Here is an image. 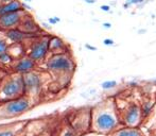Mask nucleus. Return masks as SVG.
I'll return each instance as SVG.
<instances>
[{
  "mask_svg": "<svg viewBox=\"0 0 156 136\" xmlns=\"http://www.w3.org/2000/svg\"><path fill=\"white\" fill-rule=\"evenodd\" d=\"M24 76L17 74H8L0 81V103L17 99L25 96Z\"/></svg>",
  "mask_w": 156,
  "mask_h": 136,
  "instance_id": "7ed1b4c3",
  "label": "nucleus"
},
{
  "mask_svg": "<svg viewBox=\"0 0 156 136\" xmlns=\"http://www.w3.org/2000/svg\"><path fill=\"white\" fill-rule=\"evenodd\" d=\"M13 62H14V61H13V59L11 58V56H10L8 52L0 56V66H1V67H2V66H4V67H10V66L12 65Z\"/></svg>",
  "mask_w": 156,
  "mask_h": 136,
  "instance_id": "6ab92c4d",
  "label": "nucleus"
},
{
  "mask_svg": "<svg viewBox=\"0 0 156 136\" xmlns=\"http://www.w3.org/2000/svg\"><path fill=\"white\" fill-rule=\"evenodd\" d=\"M10 67L12 69L13 74H17L24 76V74H29L31 71L36 70L37 64L34 62L33 60H31L28 56H25L24 58H21V59L14 61Z\"/></svg>",
  "mask_w": 156,
  "mask_h": 136,
  "instance_id": "9d476101",
  "label": "nucleus"
},
{
  "mask_svg": "<svg viewBox=\"0 0 156 136\" xmlns=\"http://www.w3.org/2000/svg\"><path fill=\"white\" fill-rule=\"evenodd\" d=\"M8 53L11 56L13 61L21 59L25 56H27V50H26L25 44H9Z\"/></svg>",
  "mask_w": 156,
  "mask_h": 136,
  "instance_id": "2eb2a0df",
  "label": "nucleus"
},
{
  "mask_svg": "<svg viewBox=\"0 0 156 136\" xmlns=\"http://www.w3.org/2000/svg\"><path fill=\"white\" fill-rule=\"evenodd\" d=\"M9 48V42L6 40L4 36H0V56L8 52Z\"/></svg>",
  "mask_w": 156,
  "mask_h": 136,
  "instance_id": "412c9836",
  "label": "nucleus"
},
{
  "mask_svg": "<svg viewBox=\"0 0 156 136\" xmlns=\"http://www.w3.org/2000/svg\"><path fill=\"white\" fill-rule=\"evenodd\" d=\"M31 35L26 34L22 32L19 28L10 29L8 31H4V37L9 44H24L25 40H27Z\"/></svg>",
  "mask_w": 156,
  "mask_h": 136,
  "instance_id": "4468645a",
  "label": "nucleus"
},
{
  "mask_svg": "<svg viewBox=\"0 0 156 136\" xmlns=\"http://www.w3.org/2000/svg\"><path fill=\"white\" fill-rule=\"evenodd\" d=\"M24 1H25V2H31L32 0H24Z\"/></svg>",
  "mask_w": 156,
  "mask_h": 136,
  "instance_id": "f704fd0d",
  "label": "nucleus"
},
{
  "mask_svg": "<svg viewBox=\"0 0 156 136\" xmlns=\"http://www.w3.org/2000/svg\"><path fill=\"white\" fill-rule=\"evenodd\" d=\"M79 136H105V135H101V134H98L96 133V132H92V131H89L87 133H84V134H81Z\"/></svg>",
  "mask_w": 156,
  "mask_h": 136,
  "instance_id": "b1692460",
  "label": "nucleus"
},
{
  "mask_svg": "<svg viewBox=\"0 0 156 136\" xmlns=\"http://www.w3.org/2000/svg\"><path fill=\"white\" fill-rule=\"evenodd\" d=\"M146 32H147V30H144H144H138V33H139V34L146 33Z\"/></svg>",
  "mask_w": 156,
  "mask_h": 136,
  "instance_id": "72a5a7b5",
  "label": "nucleus"
},
{
  "mask_svg": "<svg viewBox=\"0 0 156 136\" xmlns=\"http://www.w3.org/2000/svg\"><path fill=\"white\" fill-rule=\"evenodd\" d=\"M118 115H119L120 122L123 127L139 128L144 119L141 106L136 102H131L122 111H118Z\"/></svg>",
  "mask_w": 156,
  "mask_h": 136,
  "instance_id": "0eeeda50",
  "label": "nucleus"
},
{
  "mask_svg": "<svg viewBox=\"0 0 156 136\" xmlns=\"http://www.w3.org/2000/svg\"><path fill=\"white\" fill-rule=\"evenodd\" d=\"M100 9H101V11H103V12H110V6H108V4H102V6H100Z\"/></svg>",
  "mask_w": 156,
  "mask_h": 136,
  "instance_id": "bb28decb",
  "label": "nucleus"
},
{
  "mask_svg": "<svg viewBox=\"0 0 156 136\" xmlns=\"http://www.w3.org/2000/svg\"><path fill=\"white\" fill-rule=\"evenodd\" d=\"M36 102L29 98L28 96L19 97L17 99L0 103V118L11 119V118L20 117L33 108Z\"/></svg>",
  "mask_w": 156,
  "mask_h": 136,
  "instance_id": "20e7f679",
  "label": "nucleus"
},
{
  "mask_svg": "<svg viewBox=\"0 0 156 136\" xmlns=\"http://www.w3.org/2000/svg\"><path fill=\"white\" fill-rule=\"evenodd\" d=\"M60 22H61V19L58 18V17H56V16H53V17H49L48 18V24L50 26H54L56 24H58Z\"/></svg>",
  "mask_w": 156,
  "mask_h": 136,
  "instance_id": "4be33fe9",
  "label": "nucleus"
},
{
  "mask_svg": "<svg viewBox=\"0 0 156 136\" xmlns=\"http://www.w3.org/2000/svg\"><path fill=\"white\" fill-rule=\"evenodd\" d=\"M21 9L24 10V11H26V12H28V11H31V8L29 4H27V2H21Z\"/></svg>",
  "mask_w": 156,
  "mask_h": 136,
  "instance_id": "393cba45",
  "label": "nucleus"
},
{
  "mask_svg": "<svg viewBox=\"0 0 156 136\" xmlns=\"http://www.w3.org/2000/svg\"><path fill=\"white\" fill-rule=\"evenodd\" d=\"M45 67L60 87L67 86L76 71V61L71 52L49 54L45 61Z\"/></svg>",
  "mask_w": 156,
  "mask_h": 136,
  "instance_id": "f03ea898",
  "label": "nucleus"
},
{
  "mask_svg": "<svg viewBox=\"0 0 156 136\" xmlns=\"http://www.w3.org/2000/svg\"><path fill=\"white\" fill-rule=\"evenodd\" d=\"M102 28L103 29H110L112 28V24H110V22H103V24H102Z\"/></svg>",
  "mask_w": 156,
  "mask_h": 136,
  "instance_id": "c85d7f7f",
  "label": "nucleus"
},
{
  "mask_svg": "<svg viewBox=\"0 0 156 136\" xmlns=\"http://www.w3.org/2000/svg\"><path fill=\"white\" fill-rule=\"evenodd\" d=\"M150 136H156V134H155V135H150Z\"/></svg>",
  "mask_w": 156,
  "mask_h": 136,
  "instance_id": "e433bc0d",
  "label": "nucleus"
},
{
  "mask_svg": "<svg viewBox=\"0 0 156 136\" xmlns=\"http://www.w3.org/2000/svg\"><path fill=\"white\" fill-rule=\"evenodd\" d=\"M48 48H49V54L70 52V47L65 43L63 38L56 35H49Z\"/></svg>",
  "mask_w": 156,
  "mask_h": 136,
  "instance_id": "f8f14e48",
  "label": "nucleus"
},
{
  "mask_svg": "<svg viewBox=\"0 0 156 136\" xmlns=\"http://www.w3.org/2000/svg\"><path fill=\"white\" fill-rule=\"evenodd\" d=\"M28 121H15L0 124V136H24Z\"/></svg>",
  "mask_w": 156,
  "mask_h": 136,
  "instance_id": "9b49d317",
  "label": "nucleus"
},
{
  "mask_svg": "<svg viewBox=\"0 0 156 136\" xmlns=\"http://www.w3.org/2000/svg\"><path fill=\"white\" fill-rule=\"evenodd\" d=\"M46 72H43L38 69L24 74L26 90L25 95L33 101H38V98L43 93L44 86L46 85Z\"/></svg>",
  "mask_w": 156,
  "mask_h": 136,
  "instance_id": "39448f33",
  "label": "nucleus"
},
{
  "mask_svg": "<svg viewBox=\"0 0 156 136\" xmlns=\"http://www.w3.org/2000/svg\"><path fill=\"white\" fill-rule=\"evenodd\" d=\"M103 45L104 46H114L115 45V40L113 38H104Z\"/></svg>",
  "mask_w": 156,
  "mask_h": 136,
  "instance_id": "5701e85b",
  "label": "nucleus"
},
{
  "mask_svg": "<svg viewBox=\"0 0 156 136\" xmlns=\"http://www.w3.org/2000/svg\"><path fill=\"white\" fill-rule=\"evenodd\" d=\"M48 40H49V35L36 37L26 48L27 56L31 60H33L37 65H38V63L45 62L48 56H49Z\"/></svg>",
  "mask_w": 156,
  "mask_h": 136,
  "instance_id": "6e6552de",
  "label": "nucleus"
},
{
  "mask_svg": "<svg viewBox=\"0 0 156 136\" xmlns=\"http://www.w3.org/2000/svg\"><path fill=\"white\" fill-rule=\"evenodd\" d=\"M28 14V12L21 10L19 12L10 13L0 16V31H8L10 29L18 28L22 18Z\"/></svg>",
  "mask_w": 156,
  "mask_h": 136,
  "instance_id": "1a4fd4ad",
  "label": "nucleus"
},
{
  "mask_svg": "<svg viewBox=\"0 0 156 136\" xmlns=\"http://www.w3.org/2000/svg\"><path fill=\"white\" fill-rule=\"evenodd\" d=\"M118 83H117L116 81L114 80H108V81H104L103 83L101 84V88L104 90H114V88H116Z\"/></svg>",
  "mask_w": 156,
  "mask_h": 136,
  "instance_id": "aec40b11",
  "label": "nucleus"
},
{
  "mask_svg": "<svg viewBox=\"0 0 156 136\" xmlns=\"http://www.w3.org/2000/svg\"><path fill=\"white\" fill-rule=\"evenodd\" d=\"M0 68H1V67H0ZM4 76H6V74H3V72H2V69H0V81L2 80V78L4 77Z\"/></svg>",
  "mask_w": 156,
  "mask_h": 136,
  "instance_id": "7c9ffc66",
  "label": "nucleus"
},
{
  "mask_svg": "<svg viewBox=\"0 0 156 136\" xmlns=\"http://www.w3.org/2000/svg\"><path fill=\"white\" fill-rule=\"evenodd\" d=\"M152 82H153V83H154V84H155V85H156V79H154V80L152 81Z\"/></svg>",
  "mask_w": 156,
  "mask_h": 136,
  "instance_id": "c9c22d12",
  "label": "nucleus"
},
{
  "mask_svg": "<svg viewBox=\"0 0 156 136\" xmlns=\"http://www.w3.org/2000/svg\"><path fill=\"white\" fill-rule=\"evenodd\" d=\"M43 26H44V28H47V29H49V28H50V27H49L50 25H48V24H45V22L43 24Z\"/></svg>",
  "mask_w": 156,
  "mask_h": 136,
  "instance_id": "473e14b6",
  "label": "nucleus"
},
{
  "mask_svg": "<svg viewBox=\"0 0 156 136\" xmlns=\"http://www.w3.org/2000/svg\"><path fill=\"white\" fill-rule=\"evenodd\" d=\"M146 0H131L130 1V4H135V6H140L141 3H144Z\"/></svg>",
  "mask_w": 156,
  "mask_h": 136,
  "instance_id": "a878e982",
  "label": "nucleus"
},
{
  "mask_svg": "<svg viewBox=\"0 0 156 136\" xmlns=\"http://www.w3.org/2000/svg\"><path fill=\"white\" fill-rule=\"evenodd\" d=\"M53 136H78L76 131L70 127L66 119L63 121V124L55 129V132L53 133Z\"/></svg>",
  "mask_w": 156,
  "mask_h": 136,
  "instance_id": "a211bd4d",
  "label": "nucleus"
},
{
  "mask_svg": "<svg viewBox=\"0 0 156 136\" xmlns=\"http://www.w3.org/2000/svg\"><path fill=\"white\" fill-rule=\"evenodd\" d=\"M84 2L88 3V4H95L96 2H97V0H83Z\"/></svg>",
  "mask_w": 156,
  "mask_h": 136,
  "instance_id": "c756f323",
  "label": "nucleus"
},
{
  "mask_svg": "<svg viewBox=\"0 0 156 136\" xmlns=\"http://www.w3.org/2000/svg\"><path fill=\"white\" fill-rule=\"evenodd\" d=\"M21 10V1H19V0H11L10 2L0 6V16L10 14V13L19 12Z\"/></svg>",
  "mask_w": 156,
  "mask_h": 136,
  "instance_id": "dca6fc26",
  "label": "nucleus"
},
{
  "mask_svg": "<svg viewBox=\"0 0 156 136\" xmlns=\"http://www.w3.org/2000/svg\"><path fill=\"white\" fill-rule=\"evenodd\" d=\"M130 8V4H128L126 2L123 3V9H129Z\"/></svg>",
  "mask_w": 156,
  "mask_h": 136,
  "instance_id": "2f4dec72",
  "label": "nucleus"
},
{
  "mask_svg": "<svg viewBox=\"0 0 156 136\" xmlns=\"http://www.w3.org/2000/svg\"><path fill=\"white\" fill-rule=\"evenodd\" d=\"M108 136H144V134L139 128L122 127L110 134Z\"/></svg>",
  "mask_w": 156,
  "mask_h": 136,
  "instance_id": "f3484780",
  "label": "nucleus"
},
{
  "mask_svg": "<svg viewBox=\"0 0 156 136\" xmlns=\"http://www.w3.org/2000/svg\"><path fill=\"white\" fill-rule=\"evenodd\" d=\"M70 127L76 131L78 136L81 134L87 133L90 131V124H92V112L90 108H80L71 113L66 119Z\"/></svg>",
  "mask_w": 156,
  "mask_h": 136,
  "instance_id": "423d86ee",
  "label": "nucleus"
},
{
  "mask_svg": "<svg viewBox=\"0 0 156 136\" xmlns=\"http://www.w3.org/2000/svg\"><path fill=\"white\" fill-rule=\"evenodd\" d=\"M90 112H92L90 131L92 132L108 136L116 130L123 127L120 122L116 101L114 98H108L95 105L94 108H90Z\"/></svg>",
  "mask_w": 156,
  "mask_h": 136,
  "instance_id": "f257e3e1",
  "label": "nucleus"
},
{
  "mask_svg": "<svg viewBox=\"0 0 156 136\" xmlns=\"http://www.w3.org/2000/svg\"><path fill=\"white\" fill-rule=\"evenodd\" d=\"M18 28L22 32H25L26 34H29V35H34V34L40 32V27L37 25V22L34 20L33 17L29 14H27L22 18Z\"/></svg>",
  "mask_w": 156,
  "mask_h": 136,
  "instance_id": "ddd939ff",
  "label": "nucleus"
},
{
  "mask_svg": "<svg viewBox=\"0 0 156 136\" xmlns=\"http://www.w3.org/2000/svg\"><path fill=\"white\" fill-rule=\"evenodd\" d=\"M85 48L87 50H90V51H97V47L89 45V44H85Z\"/></svg>",
  "mask_w": 156,
  "mask_h": 136,
  "instance_id": "cd10ccee",
  "label": "nucleus"
}]
</instances>
